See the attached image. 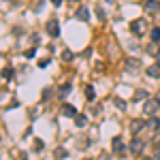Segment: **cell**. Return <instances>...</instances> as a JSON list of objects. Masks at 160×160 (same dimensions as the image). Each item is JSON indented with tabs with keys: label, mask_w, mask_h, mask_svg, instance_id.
<instances>
[{
	"label": "cell",
	"mask_w": 160,
	"mask_h": 160,
	"mask_svg": "<svg viewBox=\"0 0 160 160\" xmlns=\"http://www.w3.org/2000/svg\"><path fill=\"white\" fill-rule=\"evenodd\" d=\"M75 17H77L79 22H90V9H88V7H81V9H77Z\"/></svg>",
	"instance_id": "8"
},
{
	"label": "cell",
	"mask_w": 160,
	"mask_h": 160,
	"mask_svg": "<svg viewBox=\"0 0 160 160\" xmlns=\"http://www.w3.org/2000/svg\"><path fill=\"white\" fill-rule=\"evenodd\" d=\"M83 160H92V158H83Z\"/></svg>",
	"instance_id": "31"
},
{
	"label": "cell",
	"mask_w": 160,
	"mask_h": 160,
	"mask_svg": "<svg viewBox=\"0 0 160 160\" xmlns=\"http://www.w3.org/2000/svg\"><path fill=\"white\" fill-rule=\"evenodd\" d=\"M75 124H77L79 128H83V126L88 124V115H83V113H77V115H75Z\"/></svg>",
	"instance_id": "11"
},
{
	"label": "cell",
	"mask_w": 160,
	"mask_h": 160,
	"mask_svg": "<svg viewBox=\"0 0 160 160\" xmlns=\"http://www.w3.org/2000/svg\"><path fill=\"white\" fill-rule=\"evenodd\" d=\"M149 34H152V41H154V43H158L160 41V28H152Z\"/></svg>",
	"instance_id": "16"
},
{
	"label": "cell",
	"mask_w": 160,
	"mask_h": 160,
	"mask_svg": "<svg viewBox=\"0 0 160 160\" xmlns=\"http://www.w3.org/2000/svg\"><path fill=\"white\" fill-rule=\"evenodd\" d=\"M62 60H73V51H64V53H62Z\"/></svg>",
	"instance_id": "22"
},
{
	"label": "cell",
	"mask_w": 160,
	"mask_h": 160,
	"mask_svg": "<svg viewBox=\"0 0 160 160\" xmlns=\"http://www.w3.org/2000/svg\"><path fill=\"white\" fill-rule=\"evenodd\" d=\"M145 98H148V92H145V90H139V92L135 94V100H137V102H139V100H145Z\"/></svg>",
	"instance_id": "18"
},
{
	"label": "cell",
	"mask_w": 160,
	"mask_h": 160,
	"mask_svg": "<svg viewBox=\"0 0 160 160\" xmlns=\"http://www.w3.org/2000/svg\"><path fill=\"white\" fill-rule=\"evenodd\" d=\"M71 90H73V86H71V83H64V86L60 88V98H64V96H66Z\"/></svg>",
	"instance_id": "14"
},
{
	"label": "cell",
	"mask_w": 160,
	"mask_h": 160,
	"mask_svg": "<svg viewBox=\"0 0 160 160\" xmlns=\"http://www.w3.org/2000/svg\"><path fill=\"white\" fill-rule=\"evenodd\" d=\"M86 98L88 100H94L96 96H94V88L92 86H86Z\"/></svg>",
	"instance_id": "17"
},
{
	"label": "cell",
	"mask_w": 160,
	"mask_h": 160,
	"mask_svg": "<svg viewBox=\"0 0 160 160\" xmlns=\"http://www.w3.org/2000/svg\"><path fill=\"white\" fill-rule=\"evenodd\" d=\"M158 124H160V120L152 115V118H149V122H148V128H158Z\"/></svg>",
	"instance_id": "20"
},
{
	"label": "cell",
	"mask_w": 160,
	"mask_h": 160,
	"mask_svg": "<svg viewBox=\"0 0 160 160\" xmlns=\"http://www.w3.org/2000/svg\"><path fill=\"white\" fill-rule=\"evenodd\" d=\"M148 75L149 77H160V64H154L148 68Z\"/></svg>",
	"instance_id": "12"
},
{
	"label": "cell",
	"mask_w": 160,
	"mask_h": 160,
	"mask_svg": "<svg viewBox=\"0 0 160 160\" xmlns=\"http://www.w3.org/2000/svg\"><path fill=\"white\" fill-rule=\"evenodd\" d=\"M111 145H113V152H115V154H124V152H126V145H124L122 137H113Z\"/></svg>",
	"instance_id": "5"
},
{
	"label": "cell",
	"mask_w": 160,
	"mask_h": 160,
	"mask_svg": "<svg viewBox=\"0 0 160 160\" xmlns=\"http://www.w3.org/2000/svg\"><path fill=\"white\" fill-rule=\"evenodd\" d=\"M154 158L160 160V145H156V148H154Z\"/></svg>",
	"instance_id": "24"
},
{
	"label": "cell",
	"mask_w": 160,
	"mask_h": 160,
	"mask_svg": "<svg viewBox=\"0 0 160 160\" xmlns=\"http://www.w3.org/2000/svg\"><path fill=\"white\" fill-rule=\"evenodd\" d=\"M96 11H98V19H105V11L102 9H96Z\"/></svg>",
	"instance_id": "26"
},
{
	"label": "cell",
	"mask_w": 160,
	"mask_h": 160,
	"mask_svg": "<svg viewBox=\"0 0 160 160\" xmlns=\"http://www.w3.org/2000/svg\"><path fill=\"white\" fill-rule=\"evenodd\" d=\"M47 34H49V37H60V24H58V22H56V19H49V22H47Z\"/></svg>",
	"instance_id": "4"
},
{
	"label": "cell",
	"mask_w": 160,
	"mask_h": 160,
	"mask_svg": "<svg viewBox=\"0 0 160 160\" xmlns=\"http://www.w3.org/2000/svg\"><path fill=\"white\" fill-rule=\"evenodd\" d=\"M148 53H149V56H158V53H160V47H158V43H152V45L148 47Z\"/></svg>",
	"instance_id": "13"
},
{
	"label": "cell",
	"mask_w": 160,
	"mask_h": 160,
	"mask_svg": "<svg viewBox=\"0 0 160 160\" xmlns=\"http://www.w3.org/2000/svg\"><path fill=\"white\" fill-rule=\"evenodd\" d=\"M156 100H158V105H160V90L156 92Z\"/></svg>",
	"instance_id": "28"
},
{
	"label": "cell",
	"mask_w": 160,
	"mask_h": 160,
	"mask_svg": "<svg viewBox=\"0 0 160 160\" xmlns=\"http://www.w3.org/2000/svg\"><path fill=\"white\" fill-rule=\"evenodd\" d=\"M145 126H148V124L143 122V120H132V122H130V132L137 137L141 130H143V128H145Z\"/></svg>",
	"instance_id": "6"
},
{
	"label": "cell",
	"mask_w": 160,
	"mask_h": 160,
	"mask_svg": "<svg viewBox=\"0 0 160 160\" xmlns=\"http://www.w3.org/2000/svg\"><path fill=\"white\" fill-rule=\"evenodd\" d=\"M143 9H145L148 13H158L160 11V2H158V0H145Z\"/></svg>",
	"instance_id": "7"
},
{
	"label": "cell",
	"mask_w": 160,
	"mask_h": 160,
	"mask_svg": "<svg viewBox=\"0 0 160 160\" xmlns=\"http://www.w3.org/2000/svg\"><path fill=\"white\" fill-rule=\"evenodd\" d=\"M60 111H62V115H66V118H75L77 115V109H75L73 105H68V102H64Z\"/></svg>",
	"instance_id": "10"
},
{
	"label": "cell",
	"mask_w": 160,
	"mask_h": 160,
	"mask_svg": "<svg viewBox=\"0 0 160 160\" xmlns=\"http://www.w3.org/2000/svg\"><path fill=\"white\" fill-rule=\"evenodd\" d=\"M47 64H49V60H41V62H38V66H41V68H45Z\"/></svg>",
	"instance_id": "25"
},
{
	"label": "cell",
	"mask_w": 160,
	"mask_h": 160,
	"mask_svg": "<svg viewBox=\"0 0 160 160\" xmlns=\"http://www.w3.org/2000/svg\"><path fill=\"white\" fill-rule=\"evenodd\" d=\"M51 4H53V7H60V4H62V0H51Z\"/></svg>",
	"instance_id": "27"
},
{
	"label": "cell",
	"mask_w": 160,
	"mask_h": 160,
	"mask_svg": "<svg viewBox=\"0 0 160 160\" xmlns=\"http://www.w3.org/2000/svg\"><path fill=\"white\" fill-rule=\"evenodd\" d=\"M141 160H156V158H141Z\"/></svg>",
	"instance_id": "29"
},
{
	"label": "cell",
	"mask_w": 160,
	"mask_h": 160,
	"mask_svg": "<svg viewBox=\"0 0 160 160\" xmlns=\"http://www.w3.org/2000/svg\"><path fill=\"white\" fill-rule=\"evenodd\" d=\"M143 148H145V143H143L141 139H137V137L132 139V141H130V145H128V149H130V152H132L135 156H139V154L143 152Z\"/></svg>",
	"instance_id": "3"
},
{
	"label": "cell",
	"mask_w": 160,
	"mask_h": 160,
	"mask_svg": "<svg viewBox=\"0 0 160 160\" xmlns=\"http://www.w3.org/2000/svg\"><path fill=\"white\" fill-rule=\"evenodd\" d=\"M11 77H13V68H11V66L2 68V79H11Z\"/></svg>",
	"instance_id": "19"
},
{
	"label": "cell",
	"mask_w": 160,
	"mask_h": 160,
	"mask_svg": "<svg viewBox=\"0 0 160 160\" xmlns=\"http://www.w3.org/2000/svg\"><path fill=\"white\" fill-rule=\"evenodd\" d=\"M115 107H118V109H126V102H124V100L122 98H115Z\"/></svg>",
	"instance_id": "21"
},
{
	"label": "cell",
	"mask_w": 160,
	"mask_h": 160,
	"mask_svg": "<svg viewBox=\"0 0 160 160\" xmlns=\"http://www.w3.org/2000/svg\"><path fill=\"white\" fill-rule=\"evenodd\" d=\"M156 111H158V100L152 98V100H145V105H143V113L152 118V115H156Z\"/></svg>",
	"instance_id": "2"
},
{
	"label": "cell",
	"mask_w": 160,
	"mask_h": 160,
	"mask_svg": "<svg viewBox=\"0 0 160 160\" xmlns=\"http://www.w3.org/2000/svg\"><path fill=\"white\" fill-rule=\"evenodd\" d=\"M139 68H141V62L137 60V58H128V60H126V71L135 73V71H139Z\"/></svg>",
	"instance_id": "9"
},
{
	"label": "cell",
	"mask_w": 160,
	"mask_h": 160,
	"mask_svg": "<svg viewBox=\"0 0 160 160\" xmlns=\"http://www.w3.org/2000/svg\"><path fill=\"white\" fill-rule=\"evenodd\" d=\"M53 154H56V158H66V156H68V149H64V148H58L56 152H53Z\"/></svg>",
	"instance_id": "15"
},
{
	"label": "cell",
	"mask_w": 160,
	"mask_h": 160,
	"mask_svg": "<svg viewBox=\"0 0 160 160\" xmlns=\"http://www.w3.org/2000/svg\"><path fill=\"white\" fill-rule=\"evenodd\" d=\"M130 32L132 34H137V37H143L145 32H148V19H132L130 22Z\"/></svg>",
	"instance_id": "1"
},
{
	"label": "cell",
	"mask_w": 160,
	"mask_h": 160,
	"mask_svg": "<svg viewBox=\"0 0 160 160\" xmlns=\"http://www.w3.org/2000/svg\"><path fill=\"white\" fill-rule=\"evenodd\" d=\"M156 130H158V132H160V124H158V128H156Z\"/></svg>",
	"instance_id": "30"
},
{
	"label": "cell",
	"mask_w": 160,
	"mask_h": 160,
	"mask_svg": "<svg viewBox=\"0 0 160 160\" xmlns=\"http://www.w3.org/2000/svg\"><path fill=\"white\" fill-rule=\"evenodd\" d=\"M34 149H37V152H41V149H43V141H41V139H37V141H34Z\"/></svg>",
	"instance_id": "23"
}]
</instances>
